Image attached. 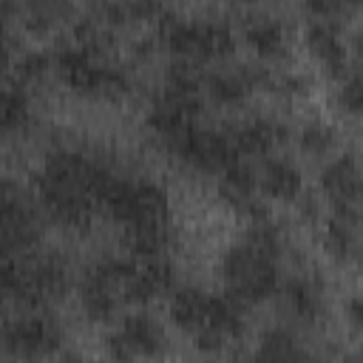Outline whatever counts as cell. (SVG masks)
I'll return each instance as SVG.
<instances>
[{
  "label": "cell",
  "mask_w": 363,
  "mask_h": 363,
  "mask_svg": "<svg viewBox=\"0 0 363 363\" xmlns=\"http://www.w3.org/2000/svg\"><path fill=\"white\" fill-rule=\"evenodd\" d=\"M298 142L303 147V153L309 156H326L335 145V128L326 125V122H309L301 128L298 133Z\"/></svg>",
  "instance_id": "cell-24"
},
{
  "label": "cell",
  "mask_w": 363,
  "mask_h": 363,
  "mask_svg": "<svg viewBox=\"0 0 363 363\" xmlns=\"http://www.w3.org/2000/svg\"><path fill=\"white\" fill-rule=\"evenodd\" d=\"M0 343L14 357L40 360L62 346V326L51 315H17L0 326Z\"/></svg>",
  "instance_id": "cell-6"
},
{
  "label": "cell",
  "mask_w": 363,
  "mask_h": 363,
  "mask_svg": "<svg viewBox=\"0 0 363 363\" xmlns=\"http://www.w3.org/2000/svg\"><path fill=\"white\" fill-rule=\"evenodd\" d=\"M349 320H352V326H354V329L360 326V298H357V295L349 301Z\"/></svg>",
  "instance_id": "cell-28"
},
{
  "label": "cell",
  "mask_w": 363,
  "mask_h": 363,
  "mask_svg": "<svg viewBox=\"0 0 363 363\" xmlns=\"http://www.w3.org/2000/svg\"><path fill=\"white\" fill-rule=\"evenodd\" d=\"M320 187L335 201V210H357L360 201V170L352 153L332 159L320 170Z\"/></svg>",
  "instance_id": "cell-12"
},
{
  "label": "cell",
  "mask_w": 363,
  "mask_h": 363,
  "mask_svg": "<svg viewBox=\"0 0 363 363\" xmlns=\"http://www.w3.org/2000/svg\"><path fill=\"white\" fill-rule=\"evenodd\" d=\"M54 68L60 77L79 94H94V96H113L128 88V74L125 68L108 62L102 51L85 48L79 43L65 45L54 54Z\"/></svg>",
  "instance_id": "cell-5"
},
{
  "label": "cell",
  "mask_w": 363,
  "mask_h": 363,
  "mask_svg": "<svg viewBox=\"0 0 363 363\" xmlns=\"http://www.w3.org/2000/svg\"><path fill=\"white\" fill-rule=\"evenodd\" d=\"M37 238L40 224L28 196L11 179H0V250L26 255Z\"/></svg>",
  "instance_id": "cell-7"
},
{
  "label": "cell",
  "mask_w": 363,
  "mask_h": 363,
  "mask_svg": "<svg viewBox=\"0 0 363 363\" xmlns=\"http://www.w3.org/2000/svg\"><path fill=\"white\" fill-rule=\"evenodd\" d=\"M221 275L227 295L244 306L258 303L278 289V252L244 238L224 252Z\"/></svg>",
  "instance_id": "cell-2"
},
{
  "label": "cell",
  "mask_w": 363,
  "mask_h": 363,
  "mask_svg": "<svg viewBox=\"0 0 363 363\" xmlns=\"http://www.w3.org/2000/svg\"><path fill=\"white\" fill-rule=\"evenodd\" d=\"M128 264L130 261H125V258H105V261L94 264L85 272L79 298H82V309H85L88 318H94V320L113 318L119 301H125L122 298V284H125Z\"/></svg>",
  "instance_id": "cell-8"
},
{
  "label": "cell",
  "mask_w": 363,
  "mask_h": 363,
  "mask_svg": "<svg viewBox=\"0 0 363 363\" xmlns=\"http://www.w3.org/2000/svg\"><path fill=\"white\" fill-rule=\"evenodd\" d=\"M252 360L255 363H306V352L289 329L272 326L261 335L258 352H255Z\"/></svg>",
  "instance_id": "cell-18"
},
{
  "label": "cell",
  "mask_w": 363,
  "mask_h": 363,
  "mask_svg": "<svg viewBox=\"0 0 363 363\" xmlns=\"http://www.w3.org/2000/svg\"><path fill=\"white\" fill-rule=\"evenodd\" d=\"M326 250L340 261H352L357 255V210H335L326 221Z\"/></svg>",
  "instance_id": "cell-20"
},
{
  "label": "cell",
  "mask_w": 363,
  "mask_h": 363,
  "mask_svg": "<svg viewBox=\"0 0 363 363\" xmlns=\"http://www.w3.org/2000/svg\"><path fill=\"white\" fill-rule=\"evenodd\" d=\"M116 335L128 343V349L133 352V357H156L164 352L167 337L159 320H153L145 312H130L122 326L116 329Z\"/></svg>",
  "instance_id": "cell-14"
},
{
  "label": "cell",
  "mask_w": 363,
  "mask_h": 363,
  "mask_svg": "<svg viewBox=\"0 0 363 363\" xmlns=\"http://www.w3.org/2000/svg\"><path fill=\"white\" fill-rule=\"evenodd\" d=\"M28 119V94L17 82L0 79V133L17 130Z\"/></svg>",
  "instance_id": "cell-23"
},
{
  "label": "cell",
  "mask_w": 363,
  "mask_h": 363,
  "mask_svg": "<svg viewBox=\"0 0 363 363\" xmlns=\"http://www.w3.org/2000/svg\"><path fill=\"white\" fill-rule=\"evenodd\" d=\"M247 43L261 54V57H281L286 51V28L278 17L269 14H255L247 20Z\"/></svg>",
  "instance_id": "cell-19"
},
{
  "label": "cell",
  "mask_w": 363,
  "mask_h": 363,
  "mask_svg": "<svg viewBox=\"0 0 363 363\" xmlns=\"http://www.w3.org/2000/svg\"><path fill=\"white\" fill-rule=\"evenodd\" d=\"M173 286V267L164 255H150L142 261H130L122 284V298L125 301H150L156 295H164Z\"/></svg>",
  "instance_id": "cell-11"
},
{
  "label": "cell",
  "mask_w": 363,
  "mask_h": 363,
  "mask_svg": "<svg viewBox=\"0 0 363 363\" xmlns=\"http://www.w3.org/2000/svg\"><path fill=\"white\" fill-rule=\"evenodd\" d=\"M111 179L113 173L96 159L79 150H57L43 162L37 187L43 204L54 218L65 224H82L96 210H102Z\"/></svg>",
  "instance_id": "cell-1"
},
{
  "label": "cell",
  "mask_w": 363,
  "mask_h": 363,
  "mask_svg": "<svg viewBox=\"0 0 363 363\" xmlns=\"http://www.w3.org/2000/svg\"><path fill=\"white\" fill-rule=\"evenodd\" d=\"M14 65H17V77H20L23 82H31V79L45 77V71H48V65H51V57H48L45 51H26L23 57L14 60Z\"/></svg>",
  "instance_id": "cell-25"
},
{
  "label": "cell",
  "mask_w": 363,
  "mask_h": 363,
  "mask_svg": "<svg viewBox=\"0 0 363 363\" xmlns=\"http://www.w3.org/2000/svg\"><path fill=\"white\" fill-rule=\"evenodd\" d=\"M159 34L164 45L187 62L196 60H213L224 57L235 45V34L230 23L216 20V17H176V14H162L159 17Z\"/></svg>",
  "instance_id": "cell-3"
},
{
  "label": "cell",
  "mask_w": 363,
  "mask_h": 363,
  "mask_svg": "<svg viewBox=\"0 0 363 363\" xmlns=\"http://www.w3.org/2000/svg\"><path fill=\"white\" fill-rule=\"evenodd\" d=\"M360 99H363V91H360V74H357V71H349V74L340 79L337 102H340L343 111L357 113V111H360Z\"/></svg>",
  "instance_id": "cell-26"
},
{
  "label": "cell",
  "mask_w": 363,
  "mask_h": 363,
  "mask_svg": "<svg viewBox=\"0 0 363 363\" xmlns=\"http://www.w3.org/2000/svg\"><path fill=\"white\" fill-rule=\"evenodd\" d=\"M207 303H210V292H204L199 286H182L170 298V318L176 326L187 329V332H199V326L204 323V315H207Z\"/></svg>",
  "instance_id": "cell-21"
},
{
  "label": "cell",
  "mask_w": 363,
  "mask_h": 363,
  "mask_svg": "<svg viewBox=\"0 0 363 363\" xmlns=\"http://www.w3.org/2000/svg\"><path fill=\"white\" fill-rule=\"evenodd\" d=\"M284 306L295 318L309 320L320 312V289L309 278H292L284 284Z\"/></svg>",
  "instance_id": "cell-22"
},
{
  "label": "cell",
  "mask_w": 363,
  "mask_h": 363,
  "mask_svg": "<svg viewBox=\"0 0 363 363\" xmlns=\"http://www.w3.org/2000/svg\"><path fill=\"white\" fill-rule=\"evenodd\" d=\"M102 210L122 221L125 233L142 227H167V193L150 179H125L113 173Z\"/></svg>",
  "instance_id": "cell-4"
},
{
  "label": "cell",
  "mask_w": 363,
  "mask_h": 363,
  "mask_svg": "<svg viewBox=\"0 0 363 363\" xmlns=\"http://www.w3.org/2000/svg\"><path fill=\"white\" fill-rule=\"evenodd\" d=\"M227 130H230V139H233L235 153L241 159H247V156H264L278 142L286 139V128L278 119H264V116H255V119L241 122V125L227 128Z\"/></svg>",
  "instance_id": "cell-13"
},
{
  "label": "cell",
  "mask_w": 363,
  "mask_h": 363,
  "mask_svg": "<svg viewBox=\"0 0 363 363\" xmlns=\"http://www.w3.org/2000/svg\"><path fill=\"white\" fill-rule=\"evenodd\" d=\"M306 43H309L312 54L329 68V74H335V77L346 74V45H343V37L332 20L315 17L306 26Z\"/></svg>",
  "instance_id": "cell-15"
},
{
  "label": "cell",
  "mask_w": 363,
  "mask_h": 363,
  "mask_svg": "<svg viewBox=\"0 0 363 363\" xmlns=\"http://www.w3.org/2000/svg\"><path fill=\"white\" fill-rule=\"evenodd\" d=\"M258 173V187L272 196V199H281V201H292L301 196V187H303V176L301 170L286 162V159H264V164L255 170Z\"/></svg>",
  "instance_id": "cell-17"
},
{
  "label": "cell",
  "mask_w": 363,
  "mask_h": 363,
  "mask_svg": "<svg viewBox=\"0 0 363 363\" xmlns=\"http://www.w3.org/2000/svg\"><path fill=\"white\" fill-rule=\"evenodd\" d=\"M269 77L258 65H238V68H221L201 77V91L218 102V105H235L241 102L255 85H269Z\"/></svg>",
  "instance_id": "cell-10"
},
{
  "label": "cell",
  "mask_w": 363,
  "mask_h": 363,
  "mask_svg": "<svg viewBox=\"0 0 363 363\" xmlns=\"http://www.w3.org/2000/svg\"><path fill=\"white\" fill-rule=\"evenodd\" d=\"M258 173L252 164H247L244 159L230 164L221 173V196L227 199V204H233L241 213H261L258 210Z\"/></svg>",
  "instance_id": "cell-16"
},
{
  "label": "cell",
  "mask_w": 363,
  "mask_h": 363,
  "mask_svg": "<svg viewBox=\"0 0 363 363\" xmlns=\"http://www.w3.org/2000/svg\"><path fill=\"white\" fill-rule=\"evenodd\" d=\"M241 332H244V303H238L227 292L224 295L210 292L204 323L199 326V332H193L196 346L204 352H216L224 343H230L233 337H238Z\"/></svg>",
  "instance_id": "cell-9"
},
{
  "label": "cell",
  "mask_w": 363,
  "mask_h": 363,
  "mask_svg": "<svg viewBox=\"0 0 363 363\" xmlns=\"http://www.w3.org/2000/svg\"><path fill=\"white\" fill-rule=\"evenodd\" d=\"M11 65H14V40H11L9 28H6V31H0V77H3Z\"/></svg>",
  "instance_id": "cell-27"
},
{
  "label": "cell",
  "mask_w": 363,
  "mask_h": 363,
  "mask_svg": "<svg viewBox=\"0 0 363 363\" xmlns=\"http://www.w3.org/2000/svg\"><path fill=\"white\" fill-rule=\"evenodd\" d=\"M235 363H255V360H235Z\"/></svg>",
  "instance_id": "cell-29"
}]
</instances>
